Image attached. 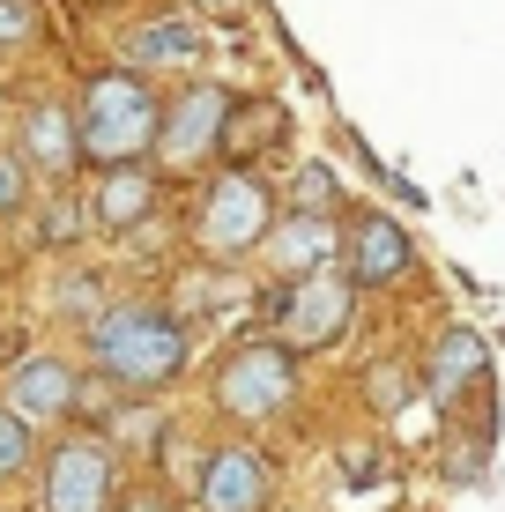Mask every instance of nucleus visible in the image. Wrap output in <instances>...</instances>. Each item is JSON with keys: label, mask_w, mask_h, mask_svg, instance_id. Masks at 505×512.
<instances>
[{"label": "nucleus", "mask_w": 505, "mask_h": 512, "mask_svg": "<svg viewBox=\"0 0 505 512\" xmlns=\"http://www.w3.org/2000/svg\"><path fill=\"white\" fill-rule=\"evenodd\" d=\"M186 357H194V342L164 305H104L90 320V364L119 394H164L186 372Z\"/></svg>", "instance_id": "nucleus-1"}, {"label": "nucleus", "mask_w": 505, "mask_h": 512, "mask_svg": "<svg viewBox=\"0 0 505 512\" xmlns=\"http://www.w3.org/2000/svg\"><path fill=\"white\" fill-rule=\"evenodd\" d=\"M75 134H82V164L112 171V164H142L164 134V97L149 90V75L134 67H104L82 82L75 104Z\"/></svg>", "instance_id": "nucleus-2"}, {"label": "nucleus", "mask_w": 505, "mask_h": 512, "mask_svg": "<svg viewBox=\"0 0 505 512\" xmlns=\"http://www.w3.org/2000/svg\"><path fill=\"white\" fill-rule=\"evenodd\" d=\"M298 401V349L290 342H238L216 364V409L231 423H275Z\"/></svg>", "instance_id": "nucleus-3"}, {"label": "nucleus", "mask_w": 505, "mask_h": 512, "mask_svg": "<svg viewBox=\"0 0 505 512\" xmlns=\"http://www.w3.org/2000/svg\"><path fill=\"white\" fill-rule=\"evenodd\" d=\"M268 231H275V193H268V179H253V171H223L194 208V245L208 260L253 253Z\"/></svg>", "instance_id": "nucleus-4"}, {"label": "nucleus", "mask_w": 505, "mask_h": 512, "mask_svg": "<svg viewBox=\"0 0 505 512\" xmlns=\"http://www.w3.org/2000/svg\"><path fill=\"white\" fill-rule=\"evenodd\" d=\"M45 512H119V461L97 431H67L38 468Z\"/></svg>", "instance_id": "nucleus-5"}, {"label": "nucleus", "mask_w": 505, "mask_h": 512, "mask_svg": "<svg viewBox=\"0 0 505 512\" xmlns=\"http://www.w3.org/2000/svg\"><path fill=\"white\" fill-rule=\"evenodd\" d=\"M357 320V282L320 268V275H298L283 290V305H275V334H283L290 349H335L342 334Z\"/></svg>", "instance_id": "nucleus-6"}, {"label": "nucleus", "mask_w": 505, "mask_h": 512, "mask_svg": "<svg viewBox=\"0 0 505 512\" xmlns=\"http://www.w3.org/2000/svg\"><path fill=\"white\" fill-rule=\"evenodd\" d=\"M223 134H231V90H223V82H186V90L164 104L156 156H164L171 171H194L201 156L223 149Z\"/></svg>", "instance_id": "nucleus-7"}, {"label": "nucleus", "mask_w": 505, "mask_h": 512, "mask_svg": "<svg viewBox=\"0 0 505 512\" xmlns=\"http://www.w3.org/2000/svg\"><path fill=\"white\" fill-rule=\"evenodd\" d=\"M342 260H350V282L357 290H394L409 268H416V245L394 216H379V208H357L350 223H342Z\"/></svg>", "instance_id": "nucleus-8"}, {"label": "nucleus", "mask_w": 505, "mask_h": 512, "mask_svg": "<svg viewBox=\"0 0 505 512\" xmlns=\"http://www.w3.org/2000/svg\"><path fill=\"white\" fill-rule=\"evenodd\" d=\"M194 498H201V512H268L275 505V461L253 446H216L201 461Z\"/></svg>", "instance_id": "nucleus-9"}, {"label": "nucleus", "mask_w": 505, "mask_h": 512, "mask_svg": "<svg viewBox=\"0 0 505 512\" xmlns=\"http://www.w3.org/2000/svg\"><path fill=\"white\" fill-rule=\"evenodd\" d=\"M335 253H342V231H335V216H327V208H298V216H275V231L260 238V260H268V268L283 275V282L335 268Z\"/></svg>", "instance_id": "nucleus-10"}, {"label": "nucleus", "mask_w": 505, "mask_h": 512, "mask_svg": "<svg viewBox=\"0 0 505 512\" xmlns=\"http://www.w3.org/2000/svg\"><path fill=\"white\" fill-rule=\"evenodd\" d=\"M491 386V342H483L476 327H446L439 342L424 349V394L439 401V409H454V401L483 394Z\"/></svg>", "instance_id": "nucleus-11"}, {"label": "nucleus", "mask_w": 505, "mask_h": 512, "mask_svg": "<svg viewBox=\"0 0 505 512\" xmlns=\"http://www.w3.org/2000/svg\"><path fill=\"white\" fill-rule=\"evenodd\" d=\"M75 394H82V372L67 357H23V364H8V379H0V401L23 409L30 423L67 416V409H75Z\"/></svg>", "instance_id": "nucleus-12"}, {"label": "nucleus", "mask_w": 505, "mask_h": 512, "mask_svg": "<svg viewBox=\"0 0 505 512\" xmlns=\"http://www.w3.org/2000/svg\"><path fill=\"white\" fill-rule=\"evenodd\" d=\"M15 134H23V164L52 171V179H67V171L82 164V134H75V112H67V104H30Z\"/></svg>", "instance_id": "nucleus-13"}, {"label": "nucleus", "mask_w": 505, "mask_h": 512, "mask_svg": "<svg viewBox=\"0 0 505 512\" xmlns=\"http://www.w3.org/2000/svg\"><path fill=\"white\" fill-rule=\"evenodd\" d=\"M156 171H142V164H112L104 171V186H97V223L104 231H134V223H149L156 216Z\"/></svg>", "instance_id": "nucleus-14"}, {"label": "nucleus", "mask_w": 505, "mask_h": 512, "mask_svg": "<svg viewBox=\"0 0 505 512\" xmlns=\"http://www.w3.org/2000/svg\"><path fill=\"white\" fill-rule=\"evenodd\" d=\"M30 468H38V423L0 401V483H23Z\"/></svg>", "instance_id": "nucleus-15"}, {"label": "nucleus", "mask_w": 505, "mask_h": 512, "mask_svg": "<svg viewBox=\"0 0 505 512\" xmlns=\"http://www.w3.org/2000/svg\"><path fill=\"white\" fill-rule=\"evenodd\" d=\"M194 52H201V30H194V23H156V30H142V38H134L142 75H149V67H164V60H194Z\"/></svg>", "instance_id": "nucleus-16"}, {"label": "nucleus", "mask_w": 505, "mask_h": 512, "mask_svg": "<svg viewBox=\"0 0 505 512\" xmlns=\"http://www.w3.org/2000/svg\"><path fill=\"white\" fill-rule=\"evenodd\" d=\"M30 30H38V15H30V0H0V60L30 45Z\"/></svg>", "instance_id": "nucleus-17"}, {"label": "nucleus", "mask_w": 505, "mask_h": 512, "mask_svg": "<svg viewBox=\"0 0 505 512\" xmlns=\"http://www.w3.org/2000/svg\"><path fill=\"white\" fill-rule=\"evenodd\" d=\"M23 193H30V171H23V156L15 149H0V223L23 208Z\"/></svg>", "instance_id": "nucleus-18"}, {"label": "nucleus", "mask_w": 505, "mask_h": 512, "mask_svg": "<svg viewBox=\"0 0 505 512\" xmlns=\"http://www.w3.org/2000/svg\"><path fill=\"white\" fill-rule=\"evenodd\" d=\"M372 401H379V409H402L409 379H394V364H372Z\"/></svg>", "instance_id": "nucleus-19"}, {"label": "nucleus", "mask_w": 505, "mask_h": 512, "mask_svg": "<svg viewBox=\"0 0 505 512\" xmlns=\"http://www.w3.org/2000/svg\"><path fill=\"white\" fill-rule=\"evenodd\" d=\"M119 512H179V505H171V498H164V490H134V498H127V505H119Z\"/></svg>", "instance_id": "nucleus-20"}]
</instances>
